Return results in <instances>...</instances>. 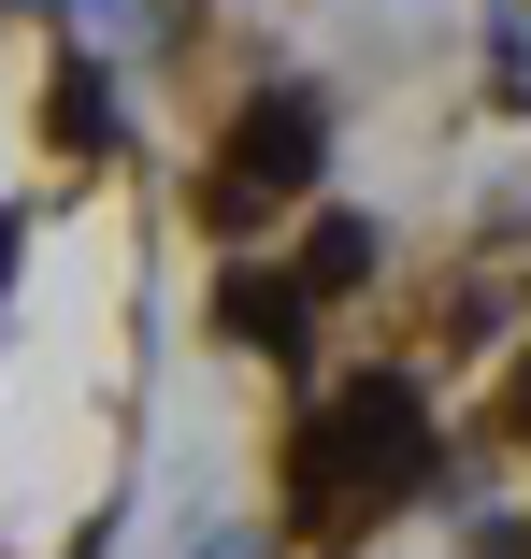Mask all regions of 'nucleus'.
I'll return each instance as SVG.
<instances>
[{"instance_id": "obj_1", "label": "nucleus", "mask_w": 531, "mask_h": 559, "mask_svg": "<svg viewBox=\"0 0 531 559\" xmlns=\"http://www.w3.org/2000/svg\"><path fill=\"white\" fill-rule=\"evenodd\" d=\"M302 488H287V516L302 531H374L416 474H432V402H416L402 373H345L331 402H316V430H302V460H287Z\"/></svg>"}, {"instance_id": "obj_2", "label": "nucleus", "mask_w": 531, "mask_h": 559, "mask_svg": "<svg viewBox=\"0 0 531 559\" xmlns=\"http://www.w3.org/2000/svg\"><path fill=\"white\" fill-rule=\"evenodd\" d=\"M316 144H331L316 86H259L245 116H231V158H216V215H259V201L316 187Z\"/></svg>"}, {"instance_id": "obj_3", "label": "nucleus", "mask_w": 531, "mask_h": 559, "mask_svg": "<svg viewBox=\"0 0 531 559\" xmlns=\"http://www.w3.org/2000/svg\"><path fill=\"white\" fill-rule=\"evenodd\" d=\"M231 330H245V345H273V359H287L302 330H316V287H302V273H231Z\"/></svg>"}, {"instance_id": "obj_4", "label": "nucleus", "mask_w": 531, "mask_h": 559, "mask_svg": "<svg viewBox=\"0 0 531 559\" xmlns=\"http://www.w3.org/2000/svg\"><path fill=\"white\" fill-rule=\"evenodd\" d=\"M58 144H72V158L116 144V86H101V72H58Z\"/></svg>"}, {"instance_id": "obj_5", "label": "nucleus", "mask_w": 531, "mask_h": 559, "mask_svg": "<svg viewBox=\"0 0 531 559\" xmlns=\"http://www.w3.org/2000/svg\"><path fill=\"white\" fill-rule=\"evenodd\" d=\"M374 273V230L359 215H316V245H302V287H359Z\"/></svg>"}, {"instance_id": "obj_6", "label": "nucleus", "mask_w": 531, "mask_h": 559, "mask_svg": "<svg viewBox=\"0 0 531 559\" xmlns=\"http://www.w3.org/2000/svg\"><path fill=\"white\" fill-rule=\"evenodd\" d=\"M517 430H531V359H517Z\"/></svg>"}, {"instance_id": "obj_7", "label": "nucleus", "mask_w": 531, "mask_h": 559, "mask_svg": "<svg viewBox=\"0 0 531 559\" xmlns=\"http://www.w3.org/2000/svg\"><path fill=\"white\" fill-rule=\"evenodd\" d=\"M0 273H15V215H0Z\"/></svg>"}]
</instances>
